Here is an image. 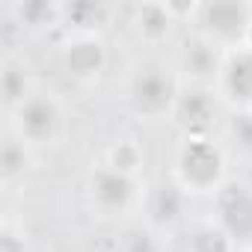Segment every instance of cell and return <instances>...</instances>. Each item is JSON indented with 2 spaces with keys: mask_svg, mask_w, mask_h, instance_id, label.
<instances>
[{
  "mask_svg": "<svg viewBox=\"0 0 252 252\" xmlns=\"http://www.w3.org/2000/svg\"><path fill=\"white\" fill-rule=\"evenodd\" d=\"M237 252H252V184L228 181L214 196V214Z\"/></svg>",
  "mask_w": 252,
  "mask_h": 252,
  "instance_id": "ba28073f",
  "label": "cell"
},
{
  "mask_svg": "<svg viewBox=\"0 0 252 252\" xmlns=\"http://www.w3.org/2000/svg\"><path fill=\"white\" fill-rule=\"evenodd\" d=\"M63 74L77 86H95L110 68V48L104 36H65L57 51Z\"/></svg>",
  "mask_w": 252,
  "mask_h": 252,
  "instance_id": "52a82bcc",
  "label": "cell"
},
{
  "mask_svg": "<svg viewBox=\"0 0 252 252\" xmlns=\"http://www.w3.org/2000/svg\"><path fill=\"white\" fill-rule=\"evenodd\" d=\"M6 119H9V134L18 137L33 152L60 149L68 137V110L63 98L42 86L33 95H27L12 113H6Z\"/></svg>",
  "mask_w": 252,
  "mask_h": 252,
  "instance_id": "277c9868",
  "label": "cell"
},
{
  "mask_svg": "<svg viewBox=\"0 0 252 252\" xmlns=\"http://www.w3.org/2000/svg\"><path fill=\"white\" fill-rule=\"evenodd\" d=\"M222 60H225V51H220L217 45H211L208 39H202L196 33H190L172 54L181 83L184 86H208V89H217Z\"/></svg>",
  "mask_w": 252,
  "mask_h": 252,
  "instance_id": "9c48e42d",
  "label": "cell"
},
{
  "mask_svg": "<svg viewBox=\"0 0 252 252\" xmlns=\"http://www.w3.org/2000/svg\"><path fill=\"white\" fill-rule=\"evenodd\" d=\"M184 92L172 57H140L125 74V107L140 122H169Z\"/></svg>",
  "mask_w": 252,
  "mask_h": 252,
  "instance_id": "6da1fadb",
  "label": "cell"
},
{
  "mask_svg": "<svg viewBox=\"0 0 252 252\" xmlns=\"http://www.w3.org/2000/svg\"><path fill=\"white\" fill-rule=\"evenodd\" d=\"M228 152L220 137H181L172 152V181L190 196H217L228 178Z\"/></svg>",
  "mask_w": 252,
  "mask_h": 252,
  "instance_id": "7a4b0ae2",
  "label": "cell"
},
{
  "mask_svg": "<svg viewBox=\"0 0 252 252\" xmlns=\"http://www.w3.org/2000/svg\"><path fill=\"white\" fill-rule=\"evenodd\" d=\"M116 9L110 3H63V30L65 36H104Z\"/></svg>",
  "mask_w": 252,
  "mask_h": 252,
  "instance_id": "4fadbf2b",
  "label": "cell"
},
{
  "mask_svg": "<svg viewBox=\"0 0 252 252\" xmlns=\"http://www.w3.org/2000/svg\"><path fill=\"white\" fill-rule=\"evenodd\" d=\"M228 110L217 89L208 86H184L175 110H172V125L181 137H220V128L225 122Z\"/></svg>",
  "mask_w": 252,
  "mask_h": 252,
  "instance_id": "8992f818",
  "label": "cell"
},
{
  "mask_svg": "<svg viewBox=\"0 0 252 252\" xmlns=\"http://www.w3.org/2000/svg\"><path fill=\"white\" fill-rule=\"evenodd\" d=\"M128 27L146 48H163L172 42L175 30L181 27V18L175 15L172 3H140L131 9Z\"/></svg>",
  "mask_w": 252,
  "mask_h": 252,
  "instance_id": "7c38bea8",
  "label": "cell"
},
{
  "mask_svg": "<svg viewBox=\"0 0 252 252\" xmlns=\"http://www.w3.org/2000/svg\"><path fill=\"white\" fill-rule=\"evenodd\" d=\"M246 48H252V27H249V36H246Z\"/></svg>",
  "mask_w": 252,
  "mask_h": 252,
  "instance_id": "44dd1931",
  "label": "cell"
},
{
  "mask_svg": "<svg viewBox=\"0 0 252 252\" xmlns=\"http://www.w3.org/2000/svg\"><path fill=\"white\" fill-rule=\"evenodd\" d=\"M187 205H190V196L172 178H160L146 187L140 220L172 237V231L187 225Z\"/></svg>",
  "mask_w": 252,
  "mask_h": 252,
  "instance_id": "30bf717a",
  "label": "cell"
},
{
  "mask_svg": "<svg viewBox=\"0 0 252 252\" xmlns=\"http://www.w3.org/2000/svg\"><path fill=\"white\" fill-rule=\"evenodd\" d=\"M39 89L33 71L24 65V60L18 57H6L3 68H0V98H3V110L12 113L27 95H33Z\"/></svg>",
  "mask_w": 252,
  "mask_h": 252,
  "instance_id": "5bb4252c",
  "label": "cell"
},
{
  "mask_svg": "<svg viewBox=\"0 0 252 252\" xmlns=\"http://www.w3.org/2000/svg\"><path fill=\"white\" fill-rule=\"evenodd\" d=\"M113 252H169V234L152 228L143 220H134L119 228Z\"/></svg>",
  "mask_w": 252,
  "mask_h": 252,
  "instance_id": "9a60e30c",
  "label": "cell"
},
{
  "mask_svg": "<svg viewBox=\"0 0 252 252\" xmlns=\"http://www.w3.org/2000/svg\"><path fill=\"white\" fill-rule=\"evenodd\" d=\"M184 252H237L214 217L184 225Z\"/></svg>",
  "mask_w": 252,
  "mask_h": 252,
  "instance_id": "2e32d148",
  "label": "cell"
},
{
  "mask_svg": "<svg viewBox=\"0 0 252 252\" xmlns=\"http://www.w3.org/2000/svg\"><path fill=\"white\" fill-rule=\"evenodd\" d=\"M104 163L119 169V172H128V175H140L143 178V163H146V152L137 140H116L107 155H104Z\"/></svg>",
  "mask_w": 252,
  "mask_h": 252,
  "instance_id": "d6986e66",
  "label": "cell"
},
{
  "mask_svg": "<svg viewBox=\"0 0 252 252\" xmlns=\"http://www.w3.org/2000/svg\"><path fill=\"white\" fill-rule=\"evenodd\" d=\"M217 95L222 98L228 113H252V48H234L225 54Z\"/></svg>",
  "mask_w": 252,
  "mask_h": 252,
  "instance_id": "8fae6325",
  "label": "cell"
},
{
  "mask_svg": "<svg viewBox=\"0 0 252 252\" xmlns=\"http://www.w3.org/2000/svg\"><path fill=\"white\" fill-rule=\"evenodd\" d=\"M33 149H27L18 137L6 134L3 140V149H0V181H3V187H15L18 181H24V175L30 172L33 166Z\"/></svg>",
  "mask_w": 252,
  "mask_h": 252,
  "instance_id": "ac0fdd59",
  "label": "cell"
},
{
  "mask_svg": "<svg viewBox=\"0 0 252 252\" xmlns=\"http://www.w3.org/2000/svg\"><path fill=\"white\" fill-rule=\"evenodd\" d=\"M220 143L228 158L252 163V113H228L220 128Z\"/></svg>",
  "mask_w": 252,
  "mask_h": 252,
  "instance_id": "e0dca14e",
  "label": "cell"
},
{
  "mask_svg": "<svg viewBox=\"0 0 252 252\" xmlns=\"http://www.w3.org/2000/svg\"><path fill=\"white\" fill-rule=\"evenodd\" d=\"M249 27H252V3H243V0L196 3V12L190 18V33L208 39L225 54L246 45Z\"/></svg>",
  "mask_w": 252,
  "mask_h": 252,
  "instance_id": "5b68a950",
  "label": "cell"
},
{
  "mask_svg": "<svg viewBox=\"0 0 252 252\" xmlns=\"http://www.w3.org/2000/svg\"><path fill=\"white\" fill-rule=\"evenodd\" d=\"M146 187L149 184L140 175H128V172L107 166V163H98L86 175L83 196H86L89 211L98 220L128 225V222L140 220V214H143Z\"/></svg>",
  "mask_w": 252,
  "mask_h": 252,
  "instance_id": "3957f363",
  "label": "cell"
},
{
  "mask_svg": "<svg viewBox=\"0 0 252 252\" xmlns=\"http://www.w3.org/2000/svg\"><path fill=\"white\" fill-rule=\"evenodd\" d=\"M0 252H36L33 240L27 234L24 225H18L15 220H3L0 222Z\"/></svg>",
  "mask_w": 252,
  "mask_h": 252,
  "instance_id": "ffe728a7",
  "label": "cell"
}]
</instances>
